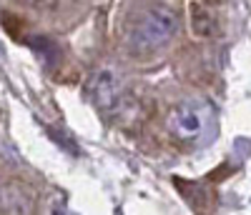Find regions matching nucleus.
Instances as JSON below:
<instances>
[{
	"instance_id": "1",
	"label": "nucleus",
	"mask_w": 251,
	"mask_h": 215,
	"mask_svg": "<svg viewBox=\"0 0 251 215\" xmlns=\"http://www.w3.org/2000/svg\"><path fill=\"white\" fill-rule=\"evenodd\" d=\"M178 13L169 5H149L136 13L126 30V43L138 55H149L169 45L171 38L178 33Z\"/></svg>"
},
{
	"instance_id": "2",
	"label": "nucleus",
	"mask_w": 251,
	"mask_h": 215,
	"mask_svg": "<svg viewBox=\"0 0 251 215\" xmlns=\"http://www.w3.org/2000/svg\"><path fill=\"white\" fill-rule=\"evenodd\" d=\"M214 123L211 105L203 100H186L174 105L166 115V128L178 143H196Z\"/></svg>"
},
{
	"instance_id": "3",
	"label": "nucleus",
	"mask_w": 251,
	"mask_h": 215,
	"mask_svg": "<svg viewBox=\"0 0 251 215\" xmlns=\"http://www.w3.org/2000/svg\"><path fill=\"white\" fill-rule=\"evenodd\" d=\"M88 90H91V95H93L98 108H103V110H113V108L118 105V100H121L123 85H121V78L111 68H106V70H98L91 78Z\"/></svg>"
},
{
	"instance_id": "4",
	"label": "nucleus",
	"mask_w": 251,
	"mask_h": 215,
	"mask_svg": "<svg viewBox=\"0 0 251 215\" xmlns=\"http://www.w3.org/2000/svg\"><path fill=\"white\" fill-rule=\"evenodd\" d=\"M33 200L15 185H0V213H30Z\"/></svg>"
},
{
	"instance_id": "5",
	"label": "nucleus",
	"mask_w": 251,
	"mask_h": 215,
	"mask_svg": "<svg viewBox=\"0 0 251 215\" xmlns=\"http://www.w3.org/2000/svg\"><path fill=\"white\" fill-rule=\"evenodd\" d=\"M211 3H221V0H211Z\"/></svg>"
},
{
	"instance_id": "6",
	"label": "nucleus",
	"mask_w": 251,
	"mask_h": 215,
	"mask_svg": "<svg viewBox=\"0 0 251 215\" xmlns=\"http://www.w3.org/2000/svg\"><path fill=\"white\" fill-rule=\"evenodd\" d=\"M28 3H30V0H28Z\"/></svg>"
}]
</instances>
